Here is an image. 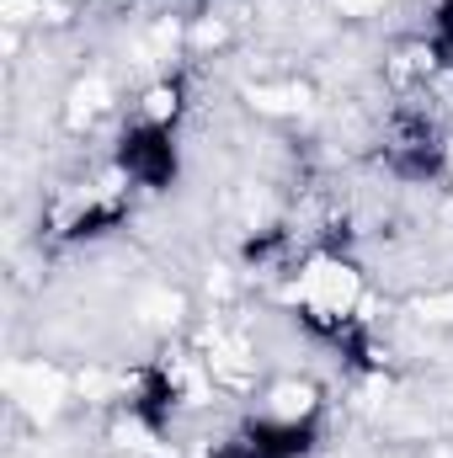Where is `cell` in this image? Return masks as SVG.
Instances as JSON below:
<instances>
[{
	"mask_svg": "<svg viewBox=\"0 0 453 458\" xmlns=\"http://www.w3.org/2000/svg\"><path fill=\"white\" fill-rule=\"evenodd\" d=\"M288 299L294 304H304L315 320H346L357 304H363V272L357 267H346L337 256H315L304 272H299V283L288 288Z\"/></svg>",
	"mask_w": 453,
	"mask_h": 458,
	"instance_id": "cell-1",
	"label": "cell"
},
{
	"mask_svg": "<svg viewBox=\"0 0 453 458\" xmlns=\"http://www.w3.org/2000/svg\"><path fill=\"white\" fill-rule=\"evenodd\" d=\"M5 389H11V400L43 427V421L59 411V400H64V373L48 368V362H11V368H5Z\"/></svg>",
	"mask_w": 453,
	"mask_h": 458,
	"instance_id": "cell-2",
	"label": "cell"
},
{
	"mask_svg": "<svg viewBox=\"0 0 453 458\" xmlns=\"http://www.w3.org/2000/svg\"><path fill=\"white\" fill-rule=\"evenodd\" d=\"M107 107H113V86H107V75H86V81L70 86V123H75V128L91 123L97 113H107Z\"/></svg>",
	"mask_w": 453,
	"mask_h": 458,
	"instance_id": "cell-3",
	"label": "cell"
},
{
	"mask_svg": "<svg viewBox=\"0 0 453 458\" xmlns=\"http://www.w3.org/2000/svg\"><path fill=\"white\" fill-rule=\"evenodd\" d=\"M315 411V389L310 384H272V394H267V416L272 421H304Z\"/></svg>",
	"mask_w": 453,
	"mask_h": 458,
	"instance_id": "cell-4",
	"label": "cell"
},
{
	"mask_svg": "<svg viewBox=\"0 0 453 458\" xmlns=\"http://www.w3.org/2000/svg\"><path fill=\"white\" fill-rule=\"evenodd\" d=\"M0 21L5 27H27V21H64L59 0H0Z\"/></svg>",
	"mask_w": 453,
	"mask_h": 458,
	"instance_id": "cell-5",
	"label": "cell"
},
{
	"mask_svg": "<svg viewBox=\"0 0 453 458\" xmlns=\"http://www.w3.org/2000/svg\"><path fill=\"white\" fill-rule=\"evenodd\" d=\"M411 315H416L422 326H453V288L416 293V299H411Z\"/></svg>",
	"mask_w": 453,
	"mask_h": 458,
	"instance_id": "cell-6",
	"label": "cell"
},
{
	"mask_svg": "<svg viewBox=\"0 0 453 458\" xmlns=\"http://www.w3.org/2000/svg\"><path fill=\"white\" fill-rule=\"evenodd\" d=\"M144 117H150V123H171V117H176V91H171V86H155V91L144 97Z\"/></svg>",
	"mask_w": 453,
	"mask_h": 458,
	"instance_id": "cell-7",
	"label": "cell"
},
{
	"mask_svg": "<svg viewBox=\"0 0 453 458\" xmlns=\"http://www.w3.org/2000/svg\"><path fill=\"white\" fill-rule=\"evenodd\" d=\"M225 21H219V16H203V21H198V27H192V48H219V43H225Z\"/></svg>",
	"mask_w": 453,
	"mask_h": 458,
	"instance_id": "cell-8",
	"label": "cell"
},
{
	"mask_svg": "<svg viewBox=\"0 0 453 458\" xmlns=\"http://www.w3.org/2000/svg\"><path fill=\"white\" fill-rule=\"evenodd\" d=\"M449 176H453V144H449Z\"/></svg>",
	"mask_w": 453,
	"mask_h": 458,
	"instance_id": "cell-9",
	"label": "cell"
}]
</instances>
